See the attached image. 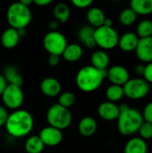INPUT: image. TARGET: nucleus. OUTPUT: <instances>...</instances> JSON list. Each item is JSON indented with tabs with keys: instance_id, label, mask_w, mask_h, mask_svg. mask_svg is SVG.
<instances>
[{
	"instance_id": "nucleus-32",
	"label": "nucleus",
	"mask_w": 152,
	"mask_h": 153,
	"mask_svg": "<svg viewBox=\"0 0 152 153\" xmlns=\"http://www.w3.org/2000/svg\"><path fill=\"white\" fill-rule=\"evenodd\" d=\"M94 0H71L72 4L79 8V9H85L87 7H90Z\"/></svg>"
},
{
	"instance_id": "nucleus-18",
	"label": "nucleus",
	"mask_w": 152,
	"mask_h": 153,
	"mask_svg": "<svg viewBox=\"0 0 152 153\" xmlns=\"http://www.w3.org/2000/svg\"><path fill=\"white\" fill-rule=\"evenodd\" d=\"M98 128L97 121L92 117H84L78 124V131L84 137L92 136Z\"/></svg>"
},
{
	"instance_id": "nucleus-8",
	"label": "nucleus",
	"mask_w": 152,
	"mask_h": 153,
	"mask_svg": "<svg viewBox=\"0 0 152 153\" xmlns=\"http://www.w3.org/2000/svg\"><path fill=\"white\" fill-rule=\"evenodd\" d=\"M123 87L125 91V96L133 100L145 98L151 90L150 83L144 78L130 79Z\"/></svg>"
},
{
	"instance_id": "nucleus-2",
	"label": "nucleus",
	"mask_w": 152,
	"mask_h": 153,
	"mask_svg": "<svg viewBox=\"0 0 152 153\" xmlns=\"http://www.w3.org/2000/svg\"><path fill=\"white\" fill-rule=\"evenodd\" d=\"M107 77L108 70H99L93 65H86L78 71L75 82L78 89L89 93L97 91Z\"/></svg>"
},
{
	"instance_id": "nucleus-10",
	"label": "nucleus",
	"mask_w": 152,
	"mask_h": 153,
	"mask_svg": "<svg viewBox=\"0 0 152 153\" xmlns=\"http://www.w3.org/2000/svg\"><path fill=\"white\" fill-rule=\"evenodd\" d=\"M39 136L44 143L45 146H50V147L57 146L63 141L62 130L51 126L44 127L39 132Z\"/></svg>"
},
{
	"instance_id": "nucleus-26",
	"label": "nucleus",
	"mask_w": 152,
	"mask_h": 153,
	"mask_svg": "<svg viewBox=\"0 0 152 153\" xmlns=\"http://www.w3.org/2000/svg\"><path fill=\"white\" fill-rule=\"evenodd\" d=\"M53 13H54L55 19L58 20L61 23H65L70 18L71 10H70V7L68 6V4H66L65 3H58L54 7Z\"/></svg>"
},
{
	"instance_id": "nucleus-43",
	"label": "nucleus",
	"mask_w": 152,
	"mask_h": 153,
	"mask_svg": "<svg viewBox=\"0 0 152 153\" xmlns=\"http://www.w3.org/2000/svg\"><path fill=\"white\" fill-rule=\"evenodd\" d=\"M18 32H19V35L20 37H24L27 33V30H26V28H22V29H18Z\"/></svg>"
},
{
	"instance_id": "nucleus-42",
	"label": "nucleus",
	"mask_w": 152,
	"mask_h": 153,
	"mask_svg": "<svg viewBox=\"0 0 152 153\" xmlns=\"http://www.w3.org/2000/svg\"><path fill=\"white\" fill-rule=\"evenodd\" d=\"M103 25H105V26H108V27H113V22H112V20H111V19H109V18H106L105 22H104V24H103Z\"/></svg>"
},
{
	"instance_id": "nucleus-27",
	"label": "nucleus",
	"mask_w": 152,
	"mask_h": 153,
	"mask_svg": "<svg viewBox=\"0 0 152 153\" xmlns=\"http://www.w3.org/2000/svg\"><path fill=\"white\" fill-rule=\"evenodd\" d=\"M124 96H125V91H124L123 86L116 85V84H111L106 90V98L109 101L116 103V102L121 100Z\"/></svg>"
},
{
	"instance_id": "nucleus-16",
	"label": "nucleus",
	"mask_w": 152,
	"mask_h": 153,
	"mask_svg": "<svg viewBox=\"0 0 152 153\" xmlns=\"http://www.w3.org/2000/svg\"><path fill=\"white\" fill-rule=\"evenodd\" d=\"M20 39L21 37L19 35L18 30L13 27H9L3 31L0 40L4 48L7 49H12L18 45Z\"/></svg>"
},
{
	"instance_id": "nucleus-15",
	"label": "nucleus",
	"mask_w": 152,
	"mask_h": 153,
	"mask_svg": "<svg viewBox=\"0 0 152 153\" xmlns=\"http://www.w3.org/2000/svg\"><path fill=\"white\" fill-rule=\"evenodd\" d=\"M139 40H140V37L137 35V33L132 31L125 32L121 37H119L118 47L124 52L135 51Z\"/></svg>"
},
{
	"instance_id": "nucleus-13",
	"label": "nucleus",
	"mask_w": 152,
	"mask_h": 153,
	"mask_svg": "<svg viewBox=\"0 0 152 153\" xmlns=\"http://www.w3.org/2000/svg\"><path fill=\"white\" fill-rule=\"evenodd\" d=\"M135 53L139 60L142 63L149 64L152 62V36L142 38L139 40Z\"/></svg>"
},
{
	"instance_id": "nucleus-41",
	"label": "nucleus",
	"mask_w": 152,
	"mask_h": 153,
	"mask_svg": "<svg viewBox=\"0 0 152 153\" xmlns=\"http://www.w3.org/2000/svg\"><path fill=\"white\" fill-rule=\"evenodd\" d=\"M19 2L22 3V4H24V5L29 6V5H30L32 3H34V0H19Z\"/></svg>"
},
{
	"instance_id": "nucleus-36",
	"label": "nucleus",
	"mask_w": 152,
	"mask_h": 153,
	"mask_svg": "<svg viewBox=\"0 0 152 153\" xmlns=\"http://www.w3.org/2000/svg\"><path fill=\"white\" fill-rule=\"evenodd\" d=\"M47 63L50 66H57L60 63V56L50 54L47 58Z\"/></svg>"
},
{
	"instance_id": "nucleus-3",
	"label": "nucleus",
	"mask_w": 152,
	"mask_h": 153,
	"mask_svg": "<svg viewBox=\"0 0 152 153\" xmlns=\"http://www.w3.org/2000/svg\"><path fill=\"white\" fill-rule=\"evenodd\" d=\"M119 107L120 115L116 120L118 132L125 136H130L136 134L144 122L142 113L126 104H122Z\"/></svg>"
},
{
	"instance_id": "nucleus-1",
	"label": "nucleus",
	"mask_w": 152,
	"mask_h": 153,
	"mask_svg": "<svg viewBox=\"0 0 152 153\" xmlns=\"http://www.w3.org/2000/svg\"><path fill=\"white\" fill-rule=\"evenodd\" d=\"M4 126L9 135L14 138H22L31 132L34 120L29 111L19 108L8 116Z\"/></svg>"
},
{
	"instance_id": "nucleus-14",
	"label": "nucleus",
	"mask_w": 152,
	"mask_h": 153,
	"mask_svg": "<svg viewBox=\"0 0 152 153\" xmlns=\"http://www.w3.org/2000/svg\"><path fill=\"white\" fill-rule=\"evenodd\" d=\"M62 86L60 82L54 77H47L40 83V91L47 97H56L61 92Z\"/></svg>"
},
{
	"instance_id": "nucleus-38",
	"label": "nucleus",
	"mask_w": 152,
	"mask_h": 153,
	"mask_svg": "<svg viewBox=\"0 0 152 153\" xmlns=\"http://www.w3.org/2000/svg\"><path fill=\"white\" fill-rule=\"evenodd\" d=\"M59 24H60V22L56 19H54V20L49 22L48 27H49L50 30H56V29L59 27Z\"/></svg>"
},
{
	"instance_id": "nucleus-28",
	"label": "nucleus",
	"mask_w": 152,
	"mask_h": 153,
	"mask_svg": "<svg viewBox=\"0 0 152 153\" xmlns=\"http://www.w3.org/2000/svg\"><path fill=\"white\" fill-rule=\"evenodd\" d=\"M137 13L131 8L124 9L119 14V22L124 26H131L137 20Z\"/></svg>"
},
{
	"instance_id": "nucleus-17",
	"label": "nucleus",
	"mask_w": 152,
	"mask_h": 153,
	"mask_svg": "<svg viewBox=\"0 0 152 153\" xmlns=\"http://www.w3.org/2000/svg\"><path fill=\"white\" fill-rule=\"evenodd\" d=\"M95 28L91 25H84L78 31V38L81 42L88 48H93L96 45L95 38Z\"/></svg>"
},
{
	"instance_id": "nucleus-25",
	"label": "nucleus",
	"mask_w": 152,
	"mask_h": 153,
	"mask_svg": "<svg viewBox=\"0 0 152 153\" xmlns=\"http://www.w3.org/2000/svg\"><path fill=\"white\" fill-rule=\"evenodd\" d=\"M45 144L39 135H33L29 137L24 144V148L27 153H41L44 150Z\"/></svg>"
},
{
	"instance_id": "nucleus-11",
	"label": "nucleus",
	"mask_w": 152,
	"mask_h": 153,
	"mask_svg": "<svg viewBox=\"0 0 152 153\" xmlns=\"http://www.w3.org/2000/svg\"><path fill=\"white\" fill-rule=\"evenodd\" d=\"M108 78L112 84L124 86L131 78L128 70L119 65L111 66L108 70Z\"/></svg>"
},
{
	"instance_id": "nucleus-22",
	"label": "nucleus",
	"mask_w": 152,
	"mask_h": 153,
	"mask_svg": "<svg viewBox=\"0 0 152 153\" xmlns=\"http://www.w3.org/2000/svg\"><path fill=\"white\" fill-rule=\"evenodd\" d=\"M109 62V56L104 50H97L93 52L90 56L91 65L99 70H108Z\"/></svg>"
},
{
	"instance_id": "nucleus-19",
	"label": "nucleus",
	"mask_w": 152,
	"mask_h": 153,
	"mask_svg": "<svg viewBox=\"0 0 152 153\" xmlns=\"http://www.w3.org/2000/svg\"><path fill=\"white\" fill-rule=\"evenodd\" d=\"M148 145L146 140L142 137H133L130 139L125 146L124 153H147Z\"/></svg>"
},
{
	"instance_id": "nucleus-20",
	"label": "nucleus",
	"mask_w": 152,
	"mask_h": 153,
	"mask_svg": "<svg viewBox=\"0 0 152 153\" xmlns=\"http://www.w3.org/2000/svg\"><path fill=\"white\" fill-rule=\"evenodd\" d=\"M83 55V49L82 47L77 43L68 44L65 48L64 53L62 54L63 58L70 63H74L79 61Z\"/></svg>"
},
{
	"instance_id": "nucleus-39",
	"label": "nucleus",
	"mask_w": 152,
	"mask_h": 153,
	"mask_svg": "<svg viewBox=\"0 0 152 153\" xmlns=\"http://www.w3.org/2000/svg\"><path fill=\"white\" fill-rule=\"evenodd\" d=\"M135 73L138 75H143L144 74V71H145V65L141 64V65H137L134 68Z\"/></svg>"
},
{
	"instance_id": "nucleus-35",
	"label": "nucleus",
	"mask_w": 152,
	"mask_h": 153,
	"mask_svg": "<svg viewBox=\"0 0 152 153\" xmlns=\"http://www.w3.org/2000/svg\"><path fill=\"white\" fill-rule=\"evenodd\" d=\"M8 116L9 115H8L5 108L3 106H0V127H2L3 126L5 125L6 120L8 118Z\"/></svg>"
},
{
	"instance_id": "nucleus-37",
	"label": "nucleus",
	"mask_w": 152,
	"mask_h": 153,
	"mask_svg": "<svg viewBox=\"0 0 152 153\" xmlns=\"http://www.w3.org/2000/svg\"><path fill=\"white\" fill-rule=\"evenodd\" d=\"M7 85H8V83H7V82H6L4 76V74H0V97H1L2 93L4 92V89L6 88Z\"/></svg>"
},
{
	"instance_id": "nucleus-21",
	"label": "nucleus",
	"mask_w": 152,
	"mask_h": 153,
	"mask_svg": "<svg viewBox=\"0 0 152 153\" xmlns=\"http://www.w3.org/2000/svg\"><path fill=\"white\" fill-rule=\"evenodd\" d=\"M87 21L89 22V24L91 25L94 28L100 27L104 24L106 20L105 13L99 7H90L86 15Z\"/></svg>"
},
{
	"instance_id": "nucleus-40",
	"label": "nucleus",
	"mask_w": 152,
	"mask_h": 153,
	"mask_svg": "<svg viewBox=\"0 0 152 153\" xmlns=\"http://www.w3.org/2000/svg\"><path fill=\"white\" fill-rule=\"evenodd\" d=\"M54 0H34V4L39 6H46L51 4Z\"/></svg>"
},
{
	"instance_id": "nucleus-24",
	"label": "nucleus",
	"mask_w": 152,
	"mask_h": 153,
	"mask_svg": "<svg viewBox=\"0 0 152 153\" xmlns=\"http://www.w3.org/2000/svg\"><path fill=\"white\" fill-rule=\"evenodd\" d=\"M130 7L139 15H149L152 13V0H131Z\"/></svg>"
},
{
	"instance_id": "nucleus-12",
	"label": "nucleus",
	"mask_w": 152,
	"mask_h": 153,
	"mask_svg": "<svg viewBox=\"0 0 152 153\" xmlns=\"http://www.w3.org/2000/svg\"><path fill=\"white\" fill-rule=\"evenodd\" d=\"M98 114L105 121H115L117 120L120 115V107L117 106L115 102L107 100L99 106Z\"/></svg>"
},
{
	"instance_id": "nucleus-9",
	"label": "nucleus",
	"mask_w": 152,
	"mask_h": 153,
	"mask_svg": "<svg viewBox=\"0 0 152 153\" xmlns=\"http://www.w3.org/2000/svg\"><path fill=\"white\" fill-rule=\"evenodd\" d=\"M4 105L13 110L19 109L23 103L24 94L21 86L8 84L1 95Z\"/></svg>"
},
{
	"instance_id": "nucleus-4",
	"label": "nucleus",
	"mask_w": 152,
	"mask_h": 153,
	"mask_svg": "<svg viewBox=\"0 0 152 153\" xmlns=\"http://www.w3.org/2000/svg\"><path fill=\"white\" fill-rule=\"evenodd\" d=\"M31 12L29 6L22 3L15 2L9 5L6 13V19L10 25L14 29L27 28L31 22Z\"/></svg>"
},
{
	"instance_id": "nucleus-31",
	"label": "nucleus",
	"mask_w": 152,
	"mask_h": 153,
	"mask_svg": "<svg viewBox=\"0 0 152 153\" xmlns=\"http://www.w3.org/2000/svg\"><path fill=\"white\" fill-rule=\"evenodd\" d=\"M138 133L140 134V137L144 140H150L152 138V124L150 122L144 121L141 126Z\"/></svg>"
},
{
	"instance_id": "nucleus-34",
	"label": "nucleus",
	"mask_w": 152,
	"mask_h": 153,
	"mask_svg": "<svg viewBox=\"0 0 152 153\" xmlns=\"http://www.w3.org/2000/svg\"><path fill=\"white\" fill-rule=\"evenodd\" d=\"M143 77L149 83L152 84V62L145 65V71H144Z\"/></svg>"
},
{
	"instance_id": "nucleus-23",
	"label": "nucleus",
	"mask_w": 152,
	"mask_h": 153,
	"mask_svg": "<svg viewBox=\"0 0 152 153\" xmlns=\"http://www.w3.org/2000/svg\"><path fill=\"white\" fill-rule=\"evenodd\" d=\"M4 76L8 84H14L18 86H22L23 82V79L20 74L18 69L12 65H7L4 70Z\"/></svg>"
},
{
	"instance_id": "nucleus-5",
	"label": "nucleus",
	"mask_w": 152,
	"mask_h": 153,
	"mask_svg": "<svg viewBox=\"0 0 152 153\" xmlns=\"http://www.w3.org/2000/svg\"><path fill=\"white\" fill-rule=\"evenodd\" d=\"M47 121L49 126L64 130L68 128L73 121V116L69 108L59 103L52 105L47 112Z\"/></svg>"
},
{
	"instance_id": "nucleus-33",
	"label": "nucleus",
	"mask_w": 152,
	"mask_h": 153,
	"mask_svg": "<svg viewBox=\"0 0 152 153\" xmlns=\"http://www.w3.org/2000/svg\"><path fill=\"white\" fill-rule=\"evenodd\" d=\"M142 116H143L144 121L150 122L152 124V101L149 102L145 106L143 112H142Z\"/></svg>"
},
{
	"instance_id": "nucleus-30",
	"label": "nucleus",
	"mask_w": 152,
	"mask_h": 153,
	"mask_svg": "<svg viewBox=\"0 0 152 153\" xmlns=\"http://www.w3.org/2000/svg\"><path fill=\"white\" fill-rule=\"evenodd\" d=\"M76 98L72 91H65L58 97V103L67 108L73 107L75 103Z\"/></svg>"
},
{
	"instance_id": "nucleus-29",
	"label": "nucleus",
	"mask_w": 152,
	"mask_h": 153,
	"mask_svg": "<svg viewBox=\"0 0 152 153\" xmlns=\"http://www.w3.org/2000/svg\"><path fill=\"white\" fill-rule=\"evenodd\" d=\"M137 35L140 39L152 36V21L145 19L140 22L137 26Z\"/></svg>"
},
{
	"instance_id": "nucleus-7",
	"label": "nucleus",
	"mask_w": 152,
	"mask_h": 153,
	"mask_svg": "<svg viewBox=\"0 0 152 153\" xmlns=\"http://www.w3.org/2000/svg\"><path fill=\"white\" fill-rule=\"evenodd\" d=\"M67 39L65 36L57 30H50L43 39V46L46 51L50 55L62 56L67 47Z\"/></svg>"
},
{
	"instance_id": "nucleus-6",
	"label": "nucleus",
	"mask_w": 152,
	"mask_h": 153,
	"mask_svg": "<svg viewBox=\"0 0 152 153\" xmlns=\"http://www.w3.org/2000/svg\"><path fill=\"white\" fill-rule=\"evenodd\" d=\"M94 38L96 45L102 49H113L118 46L119 35L113 27L102 25L95 28Z\"/></svg>"
}]
</instances>
